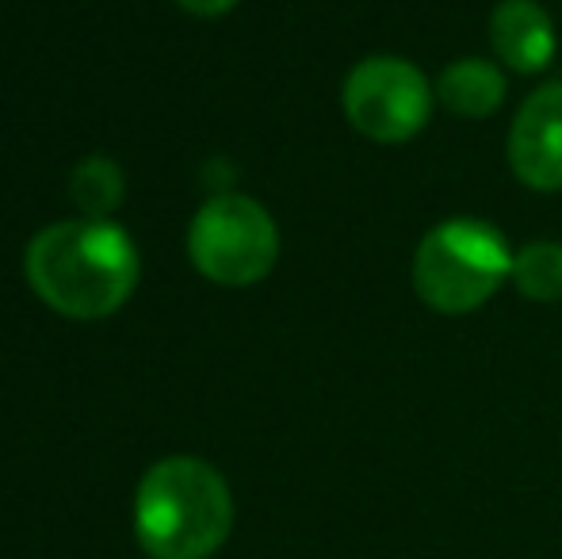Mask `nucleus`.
I'll list each match as a JSON object with an SVG mask.
<instances>
[{
  "label": "nucleus",
  "mask_w": 562,
  "mask_h": 559,
  "mask_svg": "<svg viewBox=\"0 0 562 559\" xmlns=\"http://www.w3.org/2000/svg\"><path fill=\"white\" fill-rule=\"evenodd\" d=\"M74 203L89 219H108L123 203V172L108 157H89L74 169Z\"/></svg>",
  "instance_id": "obj_10"
},
{
  "label": "nucleus",
  "mask_w": 562,
  "mask_h": 559,
  "mask_svg": "<svg viewBox=\"0 0 562 559\" xmlns=\"http://www.w3.org/2000/svg\"><path fill=\"white\" fill-rule=\"evenodd\" d=\"M513 277L505 234L479 219H448L422 238L414 257V288L437 314H471Z\"/></svg>",
  "instance_id": "obj_3"
},
{
  "label": "nucleus",
  "mask_w": 562,
  "mask_h": 559,
  "mask_svg": "<svg viewBox=\"0 0 562 559\" xmlns=\"http://www.w3.org/2000/svg\"><path fill=\"white\" fill-rule=\"evenodd\" d=\"M432 100H437V89L429 85V77L414 62L394 58V54H371L356 62L340 89L348 123L363 138L383 142V146H398L422 135L432 115Z\"/></svg>",
  "instance_id": "obj_5"
},
{
  "label": "nucleus",
  "mask_w": 562,
  "mask_h": 559,
  "mask_svg": "<svg viewBox=\"0 0 562 559\" xmlns=\"http://www.w3.org/2000/svg\"><path fill=\"white\" fill-rule=\"evenodd\" d=\"M192 265L226 288H249L272 272L280 257L276 219L249 195H215L188 231Z\"/></svg>",
  "instance_id": "obj_4"
},
{
  "label": "nucleus",
  "mask_w": 562,
  "mask_h": 559,
  "mask_svg": "<svg viewBox=\"0 0 562 559\" xmlns=\"http://www.w3.org/2000/svg\"><path fill=\"white\" fill-rule=\"evenodd\" d=\"M490 43L517 74H540L555 58V23L536 0H502L490 15Z\"/></svg>",
  "instance_id": "obj_7"
},
{
  "label": "nucleus",
  "mask_w": 562,
  "mask_h": 559,
  "mask_svg": "<svg viewBox=\"0 0 562 559\" xmlns=\"http://www.w3.org/2000/svg\"><path fill=\"white\" fill-rule=\"evenodd\" d=\"M234 529L226 479L195 456H169L142 476L134 533L154 559H207Z\"/></svg>",
  "instance_id": "obj_2"
},
{
  "label": "nucleus",
  "mask_w": 562,
  "mask_h": 559,
  "mask_svg": "<svg viewBox=\"0 0 562 559\" xmlns=\"http://www.w3.org/2000/svg\"><path fill=\"white\" fill-rule=\"evenodd\" d=\"M27 280L46 306L69 318H108L138 288V249L108 219H77L35 234Z\"/></svg>",
  "instance_id": "obj_1"
},
{
  "label": "nucleus",
  "mask_w": 562,
  "mask_h": 559,
  "mask_svg": "<svg viewBox=\"0 0 562 559\" xmlns=\"http://www.w3.org/2000/svg\"><path fill=\"white\" fill-rule=\"evenodd\" d=\"M509 165L536 192L562 188V81L536 89L509 127Z\"/></svg>",
  "instance_id": "obj_6"
},
{
  "label": "nucleus",
  "mask_w": 562,
  "mask_h": 559,
  "mask_svg": "<svg viewBox=\"0 0 562 559\" xmlns=\"http://www.w3.org/2000/svg\"><path fill=\"white\" fill-rule=\"evenodd\" d=\"M177 4L188 8L192 15H223L237 4V0H177Z\"/></svg>",
  "instance_id": "obj_11"
},
{
  "label": "nucleus",
  "mask_w": 562,
  "mask_h": 559,
  "mask_svg": "<svg viewBox=\"0 0 562 559\" xmlns=\"http://www.w3.org/2000/svg\"><path fill=\"white\" fill-rule=\"evenodd\" d=\"M513 283L532 303H559L562 299V246L559 242H532L513 254Z\"/></svg>",
  "instance_id": "obj_9"
},
{
  "label": "nucleus",
  "mask_w": 562,
  "mask_h": 559,
  "mask_svg": "<svg viewBox=\"0 0 562 559\" xmlns=\"http://www.w3.org/2000/svg\"><path fill=\"white\" fill-rule=\"evenodd\" d=\"M437 100L459 120H486L502 108L505 77L486 58H459L437 77Z\"/></svg>",
  "instance_id": "obj_8"
}]
</instances>
